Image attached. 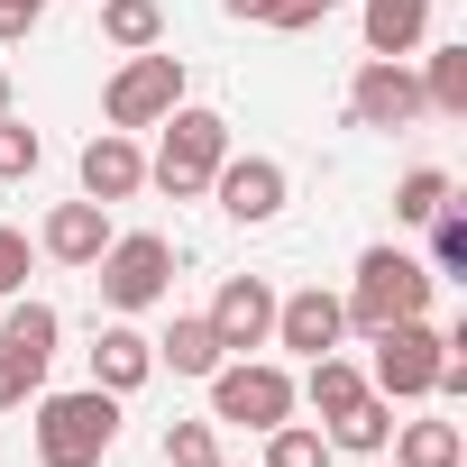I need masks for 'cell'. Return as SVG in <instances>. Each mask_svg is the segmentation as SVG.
<instances>
[{"label": "cell", "mask_w": 467, "mask_h": 467, "mask_svg": "<svg viewBox=\"0 0 467 467\" xmlns=\"http://www.w3.org/2000/svg\"><path fill=\"white\" fill-rule=\"evenodd\" d=\"M348 119H358V129H412V119H421V74H412L403 56H367V65L348 74Z\"/></svg>", "instance_id": "8"}, {"label": "cell", "mask_w": 467, "mask_h": 467, "mask_svg": "<svg viewBox=\"0 0 467 467\" xmlns=\"http://www.w3.org/2000/svg\"><path fill=\"white\" fill-rule=\"evenodd\" d=\"M229 348H220V330L202 321V312H174V330L156 339V367H174V376H211Z\"/></svg>", "instance_id": "18"}, {"label": "cell", "mask_w": 467, "mask_h": 467, "mask_svg": "<svg viewBox=\"0 0 467 467\" xmlns=\"http://www.w3.org/2000/svg\"><path fill=\"white\" fill-rule=\"evenodd\" d=\"M431 229V275H467V211L449 202L440 220H421Z\"/></svg>", "instance_id": "26"}, {"label": "cell", "mask_w": 467, "mask_h": 467, "mask_svg": "<svg viewBox=\"0 0 467 467\" xmlns=\"http://www.w3.org/2000/svg\"><path fill=\"white\" fill-rule=\"evenodd\" d=\"M156 129H165V147L147 156V183H156V192H174V202L211 192V174H220V156H229V119H220V110H202V101H174Z\"/></svg>", "instance_id": "2"}, {"label": "cell", "mask_w": 467, "mask_h": 467, "mask_svg": "<svg viewBox=\"0 0 467 467\" xmlns=\"http://www.w3.org/2000/svg\"><path fill=\"white\" fill-rule=\"evenodd\" d=\"M431 266L421 257H403V248H367L358 257V275H348V294H339V312H348V330H385V321H421L431 312Z\"/></svg>", "instance_id": "3"}, {"label": "cell", "mask_w": 467, "mask_h": 467, "mask_svg": "<svg viewBox=\"0 0 467 467\" xmlns=\"http://www.w3.org/2000/svg\"><path fill=\"white\" fill-rule=\"evenodd\" d=\"M202 321L220 330L229 358H248V348H266V330H275V285H266V275H229V285L211 294Z\"/></svg>", "instance_id": "10"}, {"label": "cell", "mask_w": 467, "mask_h": 467, "mask_svg": "<svg viewBox=\"0 0 467 467\" xmlns=\"http://www.w3.org/2000/svg\"><path fill=\"white\" fill-rule=\"evenodd\" d=\"M110 239H119V229H110V202H56L47 229H37V248H47L56 266H92Z\"/></svg>", "instance_id": "12"}, {"label": "cell", "mask_w": 467, "mask_h": 467, "mask_svg": "<svg viewBox=\"0 0 467 467\" xmlns=\"http://www.w3.org/2000/svg\"><path fill=\"white\" fill-rule=\"evenodd\" d=\"M37 19H47V0H0V47H19Z\"/></svg>", "instance_id": "30"}, {"label": "cell", "mask_w": 467, "mask_h": 467, "mask_svg": "<svg viewBox=\"0 0 467 467\" xmlns=\"http://www.w3.org/2000/svg\"><path fill=\"white\" fill-rule=\"evenodd\" d=\"M211 192H220V211L239 220V229H266V220H275V211L294 202V174H285L275 156H220Z\"/></svg>", "instance_id": "9"}, {"label": "cell", "mask_w": 467, "mask_h": 467, "mask_svg": "<svg viewBox=\"0 0 467 467\" xmlns=\"http://www.w3.org/2000/svg\"><path fill=\"white\" fill-rule=\"evenodd\" d=\"M266 467H330V431H312V421H275V431H266Z\"/></svg>", "instance_id": "24"}, {"label": "cell", "mask_w": 467, "mask_h": 467, "mask_svg": "<svg viewBox=\"0 0 467 467\" xmlns=\"http://www.w3.org/2000/svg\"><path fill=\"white\" fill-rule=\"evenodd\" d=\"M385 440H394V403H385L376 385H367L348 412H330V449H358V458H376Z\"/></svg>", "instance_id": "20"}, {"label": "cell", "mask_w": 467, "mask_h": 467, "mask_svg": "<svg viewBox=\"0 0 467 467\" xmlns=\"http://www.w3.org/2000/svg\"><path fill=\"white\" fill-rule=\"evenodd\" d=\"M37 394H47V367H28V358L0 348V412H19V403H37Z\"/></svg>", "instance_id": "28"}, {"label": "cell", "mask_w": 467, "mask_h": 467, "mask_svg": "<svg viewBox=\"0 0 467 467\" xmlns=\"http://www.w3.org/2000/svg\"><path fill=\"white\" fill-rule=\"evenodd\" d=\"M10 110H19V101H10V74H0V119H10Z\"/></svg>", "instance_id": "32"}, {"label": "cell", "mask_w": 467, "mask_h": 467, "mask_svg": "<svg viewBox=\"0 0 467 467\" xmlns=\"http://www.w3.org/2000/svg\"><path fill=\"white\" fill-rule=\"evenodd\" d=\"M147 376H156V339L129 330V321H110V330L92 339V385H101V394H138Z\"/></svg>", "instance_id": "14"}, {"label": "cell", "mask_w": 467, "mask_h": 467, "mask_svg": "<svg viewBox=\"0 0 467 467\" xmlns=\"http://www.w3.org/2000/svg\"><path fill=\"white\" fill-rule=\"evenodd\" d=\"M202 385H211V421H229V431H275V421H294V376L266 367V358H220Z\"/></svg>", "instance_id": "5"}, {"label": "cell", "mask_w": 467, "mask_h": 467, "mask_svg": "<svg viewBox=\"0 0 467 467\" xmlns=\"http://www.w3.org/2000/svg\"><path fill=\"white\" fill-rule=\"evenodd\" d=\"M37 156H47V138L10 110V119H0V183H19V174H37Z\"/></svg>", "instance_id": "27"}, {"label": "cell", "mask_w": 467, "mask_h": 467, "mask_svg": "<svg viewBox=\"0 0 467 467\" xmlns=\"http://www.w3.org/2000/svg\"><path fill=\"white\" fill-rule=\"evenodd\" d=\"M303 10H321V19H330V10H339V0H303Z\"/></svg>", "instance_id": "33"}, {"label": "cell", "mask_w": 467, "mask_h": 467, "mask_svg": "<svg viewBox=\"0 0 467 467\" xmlns=\"http://www.w3.org/2000/svg\"><path fill=\"white\" fill-rule=\"evenodd\" d=\"M92 285H101V303L129 321V312H156L165 294H174V239H156V229H129V239H110L101 257H92Z\"/></svg>", "instance_id": "4"}, {"label": "cell", "mask_w": 467, "mask_h": 467, "mask_svg": "<svg viewBox=\"0 0 467 467\" xmlns=\"http://www.w3.org/2000/svg\"><path fill=\"white\" fill-rule=\"evenodd\" d=\"M220 10H229V19H257V28H275V10H285V0H220Z\"/></svg>", "instance_id": "31"}, {"label": "cell", "mask_w": 467, "mask_h": 467, "mask_svg": "<svg viewBox=\"0 0 467 467\" xmlns=\"http://www.w3.org/2000/svg\"><path fill=\"white\" fill-rule=\"evenodd\" d=\"M174 101H183V56H165V47H138V56L110 74V92H101V119L138 138V129H156Z\"/></svg>", "instance_id": "6"}, {"label": "cell", "mask_w": 467, "mask_h": 467, "mask_svg": "<svg viewBox=\"0 0 467 467\" xmlns=\"http://www.w3.org/2000/svg\"><path fill=\"white\" fill-rule=\"evenodd\" d=\"M56 339H65V312H56V303H37V294H10L0 348H10V358H28V367H47V358H56Z\"/></svg>", "instance_id": "16"}, {"label": "cell", "mask_w": 467, "mask_h": 467, "mask_svg": "<svg viewBox=\"0 0 467 467\" xmlns=\"http://www.w3.org/2000/svg\"><path fill=\"white\" fill-rule=\"evenodd\" d=\"M421 110L467 119V47H431V65H421Z\"/></svg>", "instance_id": "22"}, {"label": "cell", "mask_w": 467, "mask_h": 467, "mask_svg": "<svg viewBox=\"0 0 467 467\" xmlns=\"http://www.w3.org/2000/svg\"><path fill=\"white\" fill-rule=\"evenodd\" d=\"M101 37H110L119 56L165 47V10H156V0H101Z\"/></svg>", "instance_id": "21"}, {"label": "cell", "mask_w": 467, "mask_h": 467, "mask_svg": "<svg viewBox=\"0 0 467 467\" xmlns=\"http://www.w3.org/2000/svg\"><path fill=\"white\" fill-rule=\"evenodd\" d=\"M138 183H147L138 138H129V129H101V138L83 147V202H129Z\"/></svg>", "instance_id": "13"}, {"label": "cell", "mask_w": 467, "mask_h": 467, "mask_svg": "<svg viewBox=\"0 0 467 467\" xmlns=\"http://www.w3.org/2000/svg\"><path fill=\"white\" fill-rule=\"evenodd\" d=\"M367 339H376L367 385H376L385 403H421V394H431V376H440L449 330H431V312H421V321H385V330H367Z\"/></svg>", "instance_id": "7"}, {"label": "cell", "mask_w": 467, "mask_h": 467, "mask_svg": "<svg viewBox=\"0 0 467 467\" xmlns=\"http://www.w3.org/2000/svg\"><path fill=\"white\" fill-rule=\"evenodd\" d=\"M358 394H367V367H348L339 348H321V358H312V376L294 385V403H312L321 421H330V412H348Z\"/></svg>", "instance_id": "19"}, {"label": "cell", "mask_w": 467, "mask_h": 467, "mask_svg": "<svg viewBox=\"0 0 467 467\" xmlns=\"http://www.w3.org/2000/svg\"><path fill=\"white\" fill-rule=\"evenodd\" d=\"M449 202H458V183H449L440 165H412V174L394 183V220H403V229H421V220H440Z\"/></svg>", "instance_id": "23"}, {"label": "cell", "mask_w": 467, "mask_h": 467, "mask_svg": "<svg viewBox=\"0 0 467 467\" xmlns=\"http://www.w3.org/2000/svg\"><path fill=\"white\" fill-rule=\"evenodd\" d=\"M119 449V394L74 385V394H37V467H101Z\"/></svg>", "instance_id": "1"}, {"label": "cell", "mask_w": 467, "mask_h": 467, "mask_svg": "<svg viewBox=\"0 0 467 467\" xmlns=\"http://www.w3.org/2000/svg\"><path fill=\"white\" fill-rule=\"evenodd\" d=\"M28 294V229H0V303Z\"/></svg>", "instance_id": "29"}, {"label": "cell", "mask_w": 467, "mask_h": 467, "mask_svg": "<svg viewBox=\"0 0 467 467\" xmlns=\"http://www.w3.org/2000/svg\"><path fill=\"white\" fill-rule=\"evenodd\" d=\"M275 348H294V358H321V348H339L348 339V312H339V294H321V285H303V294H275V330H266Z\"/></svg>", "instance_id": "11"}, {"label": "cell", "mask_w": 467, "mask_h": 467, "mask_svg": "<svg viewBox=\"0 0 467 467\" xmlns=\"http://www.w3.org/2000/svg\"><path fill=\"white\" fill-rule=\"evenodd\" d=\"M358 28H367V56H412L431 37V0H358Z\"/></svg>", "instance_id": "15"}, {"label": "cell", "mask_w": 467, "mask_h": 467, "mask_svg": "<svg viewBox=\"0 0 467 467\" xmlns=\"http://www.w3.org/2000/svg\"><path fill=\"white\" fill-rule=\"evenodd\" d=\"M165 467H229L220 458V421H165Z\"/></svg>", "instance_id": "25"}, {"label": "cell", "mask_w": 467, "mask_h": 467, "mask_svg": "<svg viewBox=\"0 0 467 467\" xmlns=\"http://www.w3.org/2000/svg\"><path fill=\"white\" fill-rule=\"evenodd\" d=\"M394 467H467V431L458 421H394Z\"/></svg>", "instance_id": "17"}]
</instances>
